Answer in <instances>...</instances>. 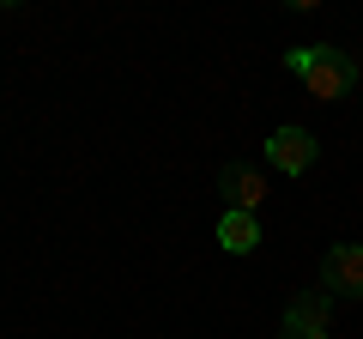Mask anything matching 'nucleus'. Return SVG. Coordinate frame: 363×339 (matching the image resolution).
Masks as SVG:
<instances>
[{
  "label": "nucleus",
  "instance_id": "7ed1b4c3",
  "mask_svg": "<svg viewBox=\"0 0 363 339\" xmlns=\"http://www.w3.org/2000/svg\"><path fill=\"white\" fill-rule=\"evenodd\" d=\"M315 157H321V145H315L309 128H279V133L267 140V164H272V170H285V176H303Z\"/></svg>",
  "mask_w": 363,
  "mask_h": 339
},
{
  "label": "nucleus",
  "instance_id": "f257e3e1",
  "mask_svg": "<svg viewBox=\"0 0 363 339\" xmlns=\"http://www.w3.org/2000/svg\"><path fill=\"white\" fill-rule=\"evenodd\" d=\"M285 67L303 79V91L315 97V104H339V97L351 91V79H357V67H351L345 49H333V43H309V49H291Z\"/></svg>",
  "mask_w": 363,
  "mask_h": 339
},
{
  "label": "nucleus",
  "instance_id": "f03ea898",
  "mask_svg": "<svg viewBox=\"0 0 363 339\" xmlns=\"http://www.w3.org/2000/svg\"><path fill=\"white\" fill-rule=\"evenodd\" d=\"M321 291L327 297H363V243H339L321 261Z\"/></svg>",
  "mask_w": 363,
  "mask_h": 339
},
{
  "label": "nucleus",
  "instance_id": "39448f33",
  "mask_svg": "<svg viewBox=\"0 0 363 339\" xmlns=\"http://www.w3.org/2000/svg\"><path fill=\"white\" fill-rule=\"evenodd\" d=\"M327 309H333V297H297L285 309V339H309V333H327Z\"/></svg>",
  "mask_w": 363,
  "mask_h": 339
},
{
  "label": "nucleus",
  "instance_id": "423d86ee",
  "mask_svg": "<svg viewBox=\"0 0 363 339\" xmlns=\"http://www.w3.org/2000/svg\"><path fill=\"white\" fill-rule=\"evenodd\" d=\"M218 243L230 248V255H255L260 248V218L255 212H224L218 218Z\"/></svg>",
  "mask_w": 363,
  "mask_h": 339
},
{
  "label": "nucleus",
  "instance_id": "0eeeda50",
  "mask_svg": "<svg viewBox=\"0 0 363 339\" xmlns=\"http://www.w3.org/2000/svg\"><path fill=\"white\" fill-rule=\"evenodd\" d=\"M309 339H327V333H309Z\"/></svg>",
  "mask_w": 363,
  "mask_h": 339
},
{
  "label": "nucleus",
  "instance_id": "20e7f679",
  "mask_svg": "<svg viewBox=\"0 0 363 339\" xmlns=\"http://www.w3.org/2000/svg\"><path fill=\"white\" fill-rule=\"evenodd\" d=\"M218 188H224V200H230V212H260V200H267V170L224 164L218 170Z\"/></svg>",
  "mask_w": 363,
  "mask_h": 339
}]
</instances>
